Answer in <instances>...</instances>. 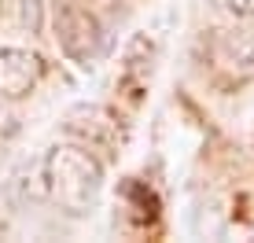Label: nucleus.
<instances>
[{
    "mask_svg": "<svg viewBox=\"0 0 254 243\" xmlns=\"http://www.w3.org/2000/svg\"><path fill=\"white\" fill-rule=\"evenodd\" d=\"M45 188L52 195V203L59 210L74 214H89L100 203L103 192V166L100 159L81 144H59L48 151L45 159Z\"/></svg>",
    "mask_w": 254,
    "mask_h": 243,
    "instance_id": "obj_1",
    "label": "nucleus"
},
{
    "mask_svg": "<svg viewBox=\"0 0 254 243\" xmlns=\"http://www.w3.org/2000/svg\"><path fill=\"white\" fill-rule=\"evenodd\" d=\"M52 26L59 48L77 66H92L103 56V30L85 0H52Z\"/></svg>",
    "mask_w": 254,
    "mask_h": 243,
    "instance_id": "obj_2",
    "label": "nucleus"
},
{
    "mask_svg": "<svg viewBox=\"0 0 254 243\" xmlns=\"http://www.w3.org/2000/svg\"><path fill=\"white\" fill-rule=\"evenodd\" d=\"M45 77V59L30 48H0V92L11 100L30 96Z\"/></svg>",
    "mask_w": 254,
    "mask_h": 243,
    "instance_id": "obj_3",
    "label": "nucleus"
},
{
    "mask_svg": "<svg viewBox=\"0 0 254 243\" xmlns=\"http://www.w3.org/2000/svg\"><path fill=\"white\" fill-rule=\"evenodd\" d=\"M217 59L236 74H254V33L251 30H229L217 37Z\"/></svg>",
    "mask_w": 254,
    "mask_h": 243,
    "instance_id": "obj_4",
    "label": "nucleus"
},
{
    "mask_svg": "<svg viewBox=\"0 0 254 243\" xmlns=\"http://www.w3.org/2000/svg\"><path fill=\"white\" fill-rule=\"evenodd\" d=\"M81 107H85V115H89L92 125L66 122V129H70L74 136H81V140H89V147H111V144H115V129H118L115 115H107L103 107H89V103H81Z\"/></svg>",
    "mask_w": 254,
    "mask_h": 243,
    "instance_id": "obj_5",
    "label": "nucleus"
},
{
    "mask_svg": "<svg viewBox=\"0 0 254 243\" xmlns=\"http://www.w3.org/2000/svg\"><path fill=\"white\" fill-rule=\"evenodd\" d=\"M19 133V111H15V100L0 92V140Z\"/></svg>",
    "mask_w": 254,
    "mask_h": 243,
    "instance_id": "obj_6",
    "label": "nucleus"
},
{
    "mask_svg": "<svg viewBox=\"0 0 254 243\" xmlns=\"http://www.w3.org/2000/svg\"><path fill=\"white\" fill-rule=\"evenodd\" d=\"M221 4L240 19H254V0H221Z\"/></svg>",
    "mask_w": 254,
    "mask_h": 243,
    "instance_id": "obj_7",
    "label": "nucleus"
}]
</instances>
